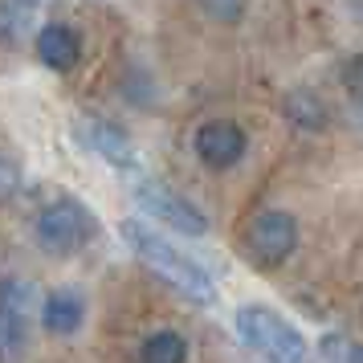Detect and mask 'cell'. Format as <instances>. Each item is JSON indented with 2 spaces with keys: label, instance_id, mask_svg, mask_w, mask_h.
Instances as JSON below:
<instances>
[{
  "label": "cell",
  "instance_id": "9",
  "mask_svg": "<svg viewBox=\"0 0 363 363\" xmlns=\"http://www.w3.org/2000/svg\"><path fill=\"white\" fill-rule=\"evenodd\" d=\"M37 57L50 69H57V74H69L82 62V41H78V33L69 25H45L37 33Z\"/></svg>",
  "mask_w": 363,
  "mask_h": 363
},
{
  "label": "cell",
  "instance_id": "3",
  "mask_svg": "<svg viewBox=\"0 0 363 363\" xmlns=\"http://www.w3.org/2000/svg\"><path fill=\"white\" fill-rule=\"evenodd\" d=\"M94 233H99V220L90 216V208L82 200L74 196L53 200L50 208H41V216H37V245L45 253H53V257L78 253L82 245H90Z\"/></svg>",
  "mask_w": 363,
  "mask_h": 363
},
{
  "label": "cell",
  "instance_id": "15",
  "mask_svg": "<svg viewBox=\"0 0 363 363\" xmlns=\"http://www.w3.org/2000/svg\"><path fill=\"white\" fill-rule=\"evenodd\" d=\"M200 9L213 13L216 21H237L241 9H245V0H200Z\"/></svg>",
  "mask_w": 363,
  "mask_h": 363
},
{
  "label": "cell",
  "instance_id": "10",
  "mask_svg": "<svg viewBox=\"0 0 363 363\" xmlns=\"http://www.w3.org/2000/svg\"><path fill=\"white\" fill-rule=\"evenodd\" d=\"M86 318V302L78 290H53L41 306V323L50 335H74Z\"/></svg>",
  "mask_w": 363,
  "mask_h": 363
},
{
  "label": "cell",
  "instance_id": "5",
  "mask_svg": "<svg viewBox=\"0 0 363 363\" xmlns=\"http://www.w3.org/2000/svg\"><path fill=\"white\" fill-rule=\"evenodd\" d=\"M298 245V225L290 213H278V208H265L249 220L245 229V249L257 265H281Z\"/></svg>",
  "mask_w": 363,
  "mask_h": 363
},
{
  "label": "cell",
  "instance_id": "17",
  "mask_svg": "<svg viewBox=\"0 0 363 363\" xmlns=\"http://www.w3.org/2000/svg\"><path fill=\"white\" fill-rule=\"evenodd\" d=\"M21 9H29V13H33V9H41V4H50V0H17Z\"/></svg>",
  "mask_w": 363,
  "mask_h": 363
},
{
  "label": "cell",
  "instance_id": "7",
  "mask_svg": "<svg viewBox=\"0 0 363 363\" xmlns=\"http://www.w3.org/2000/svg\"><path fill=\"white\" fill-rule=\"evenodd\" d=\"M245 147H249L245 131H241L237 123H229V118H213V123H204L196 131V155L208 167H216V172L241 164Z\"/></svg>",
  "mask_w": 363,
  "mask_h": 363
},
{
  "label": "cell",
  "instance_id": "1",
  "mask_svg": "<svg viewBox=\"0 0 363 363\" xmlns=\"http://www.w3.org/2000/svg\"><path fill=\"white\" fill-rule=\"evenodd\" d=\"M118 229H123V241L139 253V262L151 265L164 281H172L184 298H192V302H216V281L208 278V269L200 262H192L188 253H180L172 241H164L155 229L139 225V220H123Z\"/></svg>",
  "mask_w": 363,
  "mask_h": 363
},
{
  "label": "cell",
  "instance_id": "6",
  "mask_svg": "<svg viewBox=\"0 0 363 363\" xmlns=\"http://www.w3.org/2000/svg\"><path fill=\"white\" fill-rule=\"evenodd\" d=\"M135 200L147 208L155 220H164L167 229L184 233V237H204L208 233V216L200 213L196 204L180 192H172L167 184H155V180H143L135 188Z\"/></svg>",
  "mask_w": 363,
  "mask_h": 363
},
{
  "label": "cell",
  "instance_id": "8",
  "mask_svg": "<svg viewBox=\"0 0 363 363\" xmlns=\"http://www.w3.org/2000/svg\"><path fill=\"white\" fill-rule=\"evenodd\" d=\"M78 135L86 139V147L99 151L111 167H123V172L135 167V143L118 123H111V118H82L78 123Z\"/></svg>",
  "mask_w": 363,
  "mask_h": 363
},
{
  "label": "cell",
  "instance_id": "14",
  "mask_svg": "<svg viewBox=\"0 0 363 363\" xmlns=\"http://www.w3.org/2000/svg\"><path fill=\"white\" fill-rule=\"evenodd\" d=\"M17 188H21V164L13 160V155L0 151V204L17 196Z\"/></svg>",
  "mask_w": 363,
  "mask_h": 363
},
{
  "label": "cell",
  "instance_id": "4",
  "mask_svg": "<svg viewBox=\"0 0 363 363\" xmlns=\"http://www.w3.org/2000/svg\"><path fill=\"white\" fill-rule=\"evenodd\" d=\"M33 318V286L21 278L0 281V363H17L29 347Z\"/></svg>",
  "mask_w": 363,
  "mask_h": 363
},
{
  "label": "cell",
  "instance_id": "2",
  "mask_svg": "<svg viewBox=\"0 0 363 363\" xmlns=\"http://www.w3.org/2000/svg\"><path fill=\"white\" fill-rule=\"evenodd\" d=\"M237 335L265 363H314L302 330L290 318H281L278 311H269V306H257V302L241 306L237 311Z\"/></svg>",
  "mask_w": 363,
  "mask_h": 363
},
{
  "label": "cell",
  "instance_id": "16",
  "mask_svg": "<svg viewBox=\"0 0 363 363\" xmlns=\"http://www.w3.org/2000/svg\"><path fill=\"white\" fill-rule=\"evenodd\" d=\"M347 86H351V94H359L363 99V57H355V62H351V66H347Z\"/></svg>",
  "mask_w": 363,
  "mask_h": 363
},
{
  "label": "cell",
  "instance_id": "12",
  "mask_svg": "<svg viewBox=\"0 0 363 363\" xmlns=\"http://www.w3.org/2000/svg\"><path fill=\"white\" fill-rule=\"evenodd\" d=\"M286 115L294 118L298 127H306V131H318L323 123H327V111H323V102L314 99V94H290L286 99Z\"/></svg>",
  "mask_w": 363,
  "mask_h": 363
},
{
  "label": "cell",
  "instance_id": "11",
  "mask_svg": "<svg viewBox=\"0 0 363 363\" xmlns=\"http://www.w3.org/2000/svg\"><path fill=\"white\" fill-rule=\"evenodd\" d=\"M188 359V343L176 330H155L143 339V351H139V363H184Z\"/></svg>",
  "mask_w": 363,
  "mask_h": 363
},
{
  "label": "cell",
  "instance_id": "13",
  "mask_svg": "<svg viewBox=\"0 0 363 363\" xmlns=\"http://www.w3.org/2000/svg\"><path fill=\"white\" fill-rule=\"evenodd\" d=\"M318 355H323V363H363V343L347 339V335H323Z\"/></svg>",
  "mask_w": 363,
  "mask_h": 363
}]
</instances>
